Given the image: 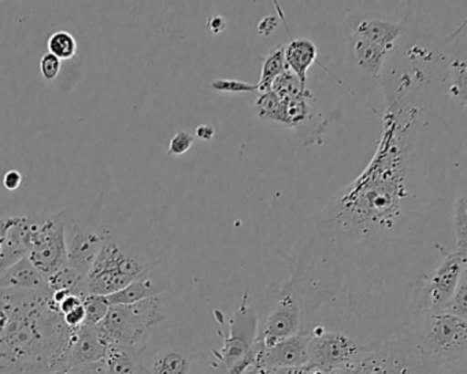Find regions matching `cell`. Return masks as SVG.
<instances>
[{
	"instance_id": "cell-33",
	"label": "cell",
	"mask_w": 467,
	"mask_h": 374,
	"mask_svg": "<svg viewBox=\"0 0 467 374\" xmlns=\"http://www.w3.org/2000/svg\"><path fill=\"white\" fill-rule=\"evenodd\" d=\"M73 374H109L105 358L95 362L84 363L78 368L70 369Z\"/></svg>"
},
{
	"instance_id": "cell-12",
	"label": "cell",
	"mask_w": 467,
	"mask_h": 374,
	"mask_svg": "<svg viewBox=\"0 0 467 374\" xmlns=\"http://www.w3.org/2000/svg\"><path fill=\"white\" fill-rule=\"evenodd\" d=\"M108 234L109 231H89L78 225H67V266L87 277Z\"/></svg>"
},
{
	"instance_id": "cell-32",
	"label": "cell",
	"mask_w": 467,
	"mask_h": 374,
	"mask_svg": "<svg viewBox=\"0 0 467 374\" xmlns=\"http://www.w3.org/2000/svg\"><path fill=\"white\" fill-rule=\"evenodd\" d=\"M61 72V61L53 54L47 53L40 59V73L43 78L47 81L56 80Z\"/></svg>"
},
{
	"instance_id": "cell-15",
	"label": "cell",
	"mask_w": 467,
	"mask_h": 374,
	"mask_svg": "<svg viewBox=\"0 0 467 374\" xmlns=\"http://www.w3.org/2000/svg\"><path fill=\"white\" fill-rule=\"evenodd\" d=\"M109 346L100 336L97 327L92 325H81L76 330L72 344L67 349V359H65V370L78 368L84 363L95 362L103 359L108 352Z\"/></svg>"
},
{
	"instance_id": "cell-37",
	"label": "cell",
	"mask_w": 467,
	"mask_h": 374,
	"mask_svg": "<svg viewBox=\"0 0 467 374\" xmlns=\"http://www.w3.org/2000/svg\"><path fill=\"white\" fill-rule=\"evenodd\" d=\"M277 18L273 17V16H267V17H265L264 20L259 21L258 32L262 35V36L267 37L270 36V35H272L275 29H277Z\"/></svg>"
},
{
	"instance_id": "cell-38",
	"label": "cell",
	"mask_w": 467,
	"mask_h": 374,
	"mask_svg": "<svg viewBox=\"0 0 467 374\" xmlns=\"http://www.w3.org/2000/svg\"><path fill=\"white\" fill-rule=\"evenodd\" d=\"M196 138L201 139L203 141L213 140V138L215 136L214 127L209 124H202L196 128L195 130Z\"/></svg>"
},
{
	"instance_id": "cell-23",
	"label": "cell",
	"mask_w": 467,
	"mask_h": 374,
	"mask_svg": "<svg viewBox=\"0 0 467 374\" xmlns=\"http://www.w3.org/2000/svg\"><path fill=\"white\" fill-rule=\"evenodd\" d=\"M255 111L258 119L264 121L286 125L285 102L272 91L261 92L255 102Z\"/></svg>"
},
{
	"instance_id": "cell-24",
	"label": "cell",
	"mask_w": 467,
	"mask_h": 374,
	"mask_svg": "<svg viewBox=\"0 0 467 374\" xmlns=\"http://www.w3.org/2000/svg\"><path fill=\"white\" fill-rule=\"evenodd\" d=\"M453 232H455L456 251L462 255L467 254V203L466 195L462 193L453 203Z\"/></svg>"
},
{
	"instance_id": "cell-21",
	"label": "cell",
	"mask_w": 467,
	"mask_h": 374,
	"mask_svg": "<svg viewBox=\"0 0 467 374\" xmlns=\"http://www.w3.org/2000/svg\"><path fill=\"white\" fill-rule=\"evenodd\" d=\"M354 53L358 68L373 80H379L382 67L389 51L366 40L355 39Z\"/></svg>"
},
{
	"instance_id": "cell-25",
	"label": "cell",
	"mask_w": 467,
	"mask_h": 374,
	"mask_svg": "<svg viewBox=\"0 0 467 374\" xmlns=\"http://www.w3.org/2000/svg\"><path fill=\"white\" fill-rule=\"evenodd\" d=\"M269 91L277 95L280 99H292V98L303 97V95L308 94L306 87H303L300 81L297 80L296 76L289 70H285L280 78L273 81Z\"/></svg>"
},
{
	"instance_id": "cell-13",
	"label": "cell",
	"mask_w": 467,
	"mask_h": 374,
	"mask_svg": "<svg viewBox=\"0 0 467 374\" xmlns=\"http://www.w3.org/2000/svg\"><path fill=\"white\" fill-rule=\"evenodd\" d=\"M195 355L174 344L144 343L143 365L146 374H192Z\"/></svg>"
},
{
	"instance_id": "cell-20",
	"label": "cell",
	"mask_w": 467,
	"mask_h": 374,
	"mask_svg": "<svg viewBox=\"0 0 467 374\" xmlns=\"http://www.w3.org/2000/svg\"><path fill=\"white\" fill-rule=\"evenodd\" d=\"M141 346H109L106 352L109 374H146Z\"/></svg>"
},
{
	"instance_id": "cell-16",
	"label": "cell",
	"mask_w": 467,
	"mask_h": 374,
	"mask_svg": "<svg viewBox=\"0 0 467 374\" xmlns=\"http://www.w3.org/2000/svg\"><path fill=\"white\" fill-rule=\"evenodd\" d=\"M404 31H406V26L400 23L365 18L352 26V37L373 43L390 53Z\"/></svg>"
},
{
	"instance_id": "cell-22",
	"label": "cell",
	"mask_w": 467,
	"mask_h": 374,
	"mask_svg": "<svg viewBox=\"0 0 467 374\" xmlns=\"http://www.w3.org/2000/svg\"><path fill=\"white\" fill-rule=\"evenodd\" d=\"M285 58H284V47L283 46H277L273 48L269 54L264 58L262 62V73L261 78H259L258 86L259 92L269 91L272 87L273 81L275 78H280L284 72H285Z\"/></svg>"
},
{
	"instance_id": "cell-36",
	"label": "cell",
	"mask_w": 467,
	"mask_h": 374,
	"mask_svg": "<svg viewBox=\"0 0 467 374\" xmlns=\"http://www.w3.org/2000/svg\"><path fill=\"white\" fill-rule=\"evenodd\" d=\"M269 374H333L327 371L319 370L313 366H303V368L294 369H277V370H270Z\"/></svg>"
},
{
	"instance_id": "cell-34",
	"label": "cell",
	"mask_w": 467,
	"mask_h": 374,
	"mask_svg": "<svg viewBox=\"0 0 467 374\" xmlns=\"http://www.w3.org/2000/svg\"><path fill=\"white\" fill-rule=\"evenodd\" d=\"M434 374H467V360L440 366Z\"/></svg>"
},
{
	"instance_id": "cell-14",
	"label": "cell",
	"mask_w": 467,
	"mask_h": 374,
	"mask_svg": "<svg viewBox=\"0 0 467 374\" xmlns=\"http://www.w3.org/2000/svg\"><path fill=\"white\" fill-rule=\"evenodd\" d=\"M307 343V333H297L292 338L278 341L275 346L264 349L259 369L270 371L308 366Z\"/></svg>"
},
{
	"instance_id": "cell-10",
	"label": "cell",
	"mask_w": 467,
	"mask_h": 374,
	"mask_svg": "<svg viewBox=\"0 0 467 374\" xmlns=\"http://www.w3.org/2000/svg\"><path fill=\"white\" fill-rule=\"evenodd\" d=\"M467 255L450 253L441 264L426 278L414 306L415 314L437 313L441 311L452 296L462 275L466 272Z\"/></svg>"
},
{
	"instance_id": "cell-11",
	"label": "cell",
	"mask_w": 467,
	"mask_h": 374,
	"mask_svg": "<svg viewBox=\"0 0 467 374\" xmlns=\"http://www.w3.org/2000/svg\"><path fill=\"white\" fill-rule=\"evenodd\" d=\"M302 327V306L295 280L284 284L277 302L265 319L258 332V340L265 348L275 346L284 338L297 335Z\"/></svg>"
},
{
	"instance_id": "cell-26",
	"label": "cell",
	"mask_w": 467,
	"mask_h": 374,
	"mask_svg": "<svg viewBox=\"0 0 467 374\" xmlns=\"http://www.w3.org/2000/svg\"><path fill=\"white\" fill-rule=\"evenodd\" d=\"M451 86L450 97L455 102L466 108V62L463 59H453L450 64Z\"/></svg>"
},
{
	"instance_id": "cell-9",
	"label": "cell",
	"mask_w": 467,
	"mask_h": 374,
	"mask_svg": "<svg viewBox=\"0 0 467 374\" xmlns=\"http://www.w3.org/2000/svg\"><path fill=\"white\" fill-rule=\"evenodd\" d=\"M308 335V366L337 373L354 366L368 352V346L346 333L317 327Z\"/></svg>"
},
{
	"instance_id": "cell-29",
	"label": "cell",
	"mask_w": 467,
	"mask_h": 374,
	"mask_svg": "<svg viewBox=\"0 0 467 374\" xmlns=\"http://www.w3.org/2000/svg\"><path fill=\"white\" fill-rule=\"evenodd\" d=\"M442 313L452 314L459 318L467 319V270L462 275L458 286L447 305L442 307Z\"/></svg>"
},
{
	"instance_id": "cell-3",
	"label": "cell",
	"mask_w": 467,
	"mask_h": 374,
	"mask_svg": "<svg viewBox=\"0 0 467 374\" xmlns=\"http://www.w3.org/2000/svg\"><path fill=\"white\" fill-rule=\"evenodd\" d=\"M154 269L149 256L135 245L109 231L99 255L87 275L91 295L110 296Z\"/></svg>"
},
{
	"instance_id": "cell-2",
	"label": "cell",
	"mask_w": 467,
	"mask_h": 374,
	"mask_svg": "<svg viewBox=\"0 0 467 374\" xmlns=\"http://www.w3.org/2000/svg\"><path fill=\"white\" fill-rule=\"evenodd\" d=\"M76 330L65 324L48 291H0V374L64 370Z\"/></svg>"
},
{
	"instance_id": "cell-27",
	"label": "cell",
	"mask_w": 467,
	"mask_h": 374,
	"mask_svg": "<svg viewBox=\"0 0 467 374\" xmlns=\"http://www.w3.org/2000/svg\"><path fill=\"white\" fill-rule=\"evenodd\" d=\"M48 53L64 61V59H72L78 53V42L75 36L69 32L59 31L51 35L47 42Z\"/></svg>"
},
{
	"instance_id": "cell-40",
	"label": "cell",
	"mask_w": 467,
	"mask_h": 374,
	"mask_svg": "<svg viewBox=\"0 0 467 374\" xmlns=\"http://www.w3.org/2000/svg\"><path fill=\"white\" fill-rule=\"evenodd\" d=\"M54 374H73V373H72V370H61V371H57V373H54Z\"/></svg>"
},
{
	"instance_id": "cell-35",
	"label": "cell",
	"mask_w": 467,
	"mask_h": 374,
	"mask_svg": "<svg viewBox=\"0 0 467 374\" xmlns=\"http://www.w3.org/2000/svg\"><path fill=\"white\" fill-rule=\"evenodd\" d=\"M23 184V174L17 171H7L4 176V187L7 191H17Z\"/></svg>"
},
{
	"instance_id": "cell-30",
	"label": "cell",
	"mask_w": 467,
	"mask_h": 374,
	"mask_svg": "<svg viewBox=\"0 0 467 374\" xmlns=\"http://www.w3.org/2000/svg\"><path fill=\"white\" fill-rule=\"evenodd\" d=\"M210 88L221 94H244V92L258 91L256 84L245 81L232 80V78H217L210 83Z\"/></svg>"
},
{
	"instance_id": "cell-28",
	"label": "cell",
	"mask_w": 467,
	"mask_h": 374,
	"mask_svg": "<svg viewBox=\"0 0 467 374\" xmlns=\"http://www.w3.org/2000/svg\"><path fill=\"white\" fill-rule=\"evenodd\" d=\"M83 306L84 311H86V322L84 324L92 325V327H97L105 318L106 314L109 313V308H110L108 297L91 294L84 297Z\"/></svg>"
},
{
	"instance_id": "cell-4",
	"label": "cell",
	"mask_w": 467,
	"mask_h": 374,
	"mask_svg": "<svg viewBox=\"0 0 467 374\" xmlns=\"http://www.w3.org/2000/svg\"><path fill=\"white\" fill-rule=\"evenodd\" d=\"M258 316L248 303V291H244L239 307L229 319L228 336L223 330L218 332L223 338V347L213 351L217 368L228 374H247L259 369L265 346L258 340Z\"/></svg>"
},
{
	"instance_id": "cell-18",
	"label": "cell",
	"mask_w": 467,
	"mask_h": 374,
	"mask_svg": "<svg viewBox=\"0 0 467 374\" xmlns=\"http://www.w3.org/2000/svg\"><path fill=\"white\" fill-rule=\"evenodd\" d=\"M48 291L46 278L35 269L26 256L16 262L0 275V291Z\"/></svg>"
},
{
	"instance_id": "cell-1",
	"label": "cell",
	"mask_w": 467,
	"mask_h": 374,
	"mask_svg": "<svg viewBox=\"0 0 467 374\" xmlns=\"http://www.w3.org/2000/svg\"><path fill=\"white\" fill-rule=\"evenodd\" d=\"M418 110L398 92L388 100L382 121V138L373 161L354 182L333 196L318 229L343 234L388 231L400 215V204L409 196L406 188V138Z\"/></svg>"
},
{
	"instance_id": "cell-5",
	"label": "cell",
	"mask_w": 467,
	"mask_h": 374,
	"mask_svg": "<svg viewBox=\"0 0 467 374\" xmlns=\"http://www.w3.org/2000/svg\"><path fill=\"white\" fill-rule=\"evenodd\" d=\"M412 336L434 368L467 360V319L452 314H417Z\"/></svg>"
},
{
	"instance_id": "cell-7",
	"label": "cell",
	"mask_w": 467,
	"mask_h": 374,
	"mask_svg": "<svg viewBox=\"0 0 467 374\" xmlns=\"http://www.w3.org/2000/svg\"><path fill=\"white\" fill-rule=\"evenodd\" d=\"M436 368L411 335L368 346L362 359L333 374H434Z\"/></svg>"
},
{
	"instance_id": "cell-31",
	"label": "cell",
	"mask_w": 467,
	"mask_h": 374,
	"mask_svg": "<svg viewBox=\"0 0 467 374\" xmlns=\"http://www.w3.org/2000/svg\"><path fill=\"white\" fill-rule=\"evenodd\" d=\"M195 143V138L187 130H180L171 138L169 143V157H182L190 151L191 147Z\"/></svg>"
},
{
	"instance_id": "cell-39",
	"label": "cell",
	"mask_w": 467,
	"mask_h": 374,
	"mask_svg": "<svg viewBox=\"0 0 467 374\" xmlns=\"http://www.w3.org/2000/svg\"><path fill=\"white\" fill-rule=\"evenodd\" d=\"M226 26H228V24H226L225 18L221 17V16H214V17H212L209 20L210 31L214 35L223 34V32L225 31Z\"/></svg>"
},
{
	"instance_id": "cell-17",
	"label": "cell",
	"mask_w": 467,
	"mask_h": 374,
	"mask_svg": "<svg viewBox=\"0 0 467 374\" xmlns=\"http://www.w3.org/2000/svg\"><path fill=\"white\" fill-rule=\"evenodd\" d=\"M169 286H171V281L165 275L155 273L152 269L149 275L133 281L127 288L106 297L110 306L130 305V303L140 302V300L150 299V297L161 296L168 291Z\"/></svg>"
},
{
	"instance_id": "cell-8",
	"label": "cell",
	"mask_w": 467,
	"mask_h": 374,
	"mask_svg": "<svg viewBox=\"0 0 467 374\" xmlns=\"http://www.w3.org/2000/svg\"><path fill=\"white\" fill-rule=\"evenodd\" d=\"M67 212H59L45 221L28 218L24 232L26 258L45 278L67 266Z\"/></svg>"
},
{
	"instance_id": "cell-19",
	"label": "cell",
	"mask_w": 467,
	"mask_h": 374,
	"mask_svg": "<svg viewBox=\"0 0 467 374\" xmlns=\"http://www.w3.org/2000/svg\"><path fill=\"white\" fill-rule=\"evenodd\" d=\"M318 50L310 39H292L288 45L284 46V58H285L286 70L294 73L303 87L307 83V72L311 65L316 62Z\"/></svg>"
},
{
	"instance_id": "cell-6",
	"label": "cell",
	"mask_w": 467,
	"mask_h": 374,
	"mask_svg": "<svg viewBox=\"0 0 467 374\" xmlns=\"http://www.w3.org/2000/svg\"><path fill=\"white\" fill-rule=\"evenodd\" d=\"M166 318L165 300L161 295L130 305L110 306L97 329L108 346H141L150 330Z\"/></svg>"
}]
</instances>
